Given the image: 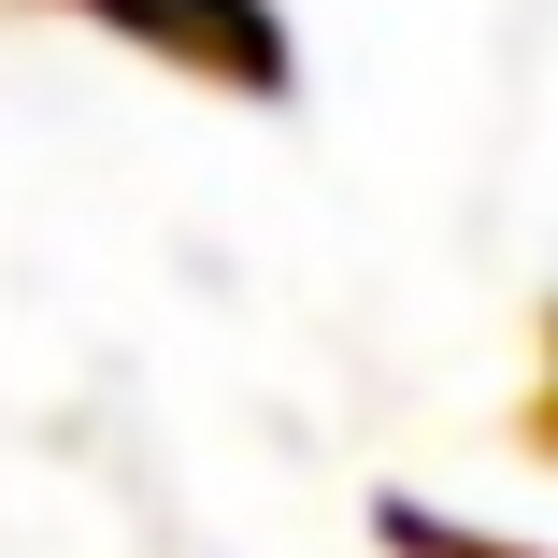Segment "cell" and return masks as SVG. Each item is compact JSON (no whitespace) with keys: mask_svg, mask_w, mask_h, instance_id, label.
Listing matches in <instances>:
<instances>
[{"mask_svg":"<svg viewBox=\"0 0 558 558\" xmlns=\"http://www.w3.org/2000/svg\"><path fill=\"white\" fill-rule=\"evenodd\" d=\"M86 15H116V29H144L158 58H186V72H230V86H287V29L258 15V0H86Z\"/></svg>","mask_w":558,"mask_h":558,"instance_id":"cell-1","label":"cell"}]
</instances>
